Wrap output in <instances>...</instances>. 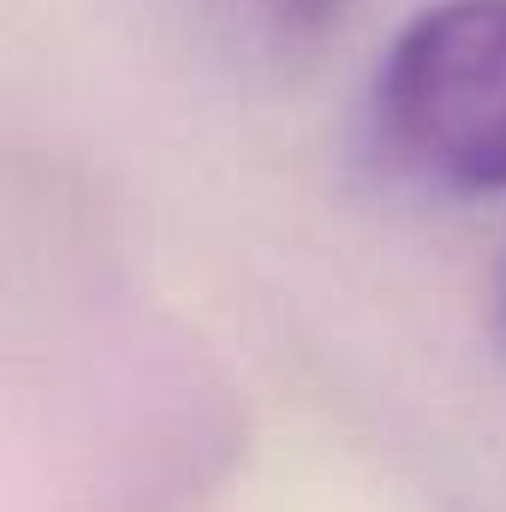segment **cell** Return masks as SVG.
Returning <instances> with one entry per match:
<instances>
[{
    "instance_id": "6da1fadb",
    "label": "cell",
    "mask_w": 506,
    "mask_h": 512,
    "mask_svg": "<svg viewBox=\"0 0 506 512\" xmlns=\"http://www.w3.org/2000/svg\"><path fill=\"white\" fill-rule=\"evenodd\" d=\"M387 149L453 191H506V0H435L381 54Z\"/></svg>"
},
{
    "instance_id": "7a4b0ae2",
    "label": "cell",
    "mask_w": 506,
    "mask_h": 512,
    "mask_svg": "<svg viewBox=\"0 0 506 512\" xmlns=\"http://www.w3.org/2000/svg\"><path fill=\"white\" fill-rule=\"evenodd\" d=\"M268 18L286 30V36H322L328 24H340L346 0H262Z\"/></svg>"
},
{
    "instance_id": "3957f363",
    "label": "cell",
    "mask_w": 506,
    "mask_h": 512,
    "mask_svg": "<svg viewBox=\"0 0 506 512\" xmlns=\"http://www.w3.org/2000/svg\"><path fill=\"white\" fill-rule=\"evenodd\" d=\"M501 316H506V292H501Z\"/></svg>"
}]
</instances>
